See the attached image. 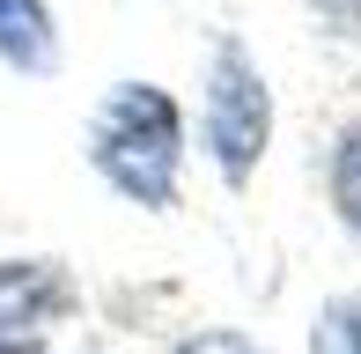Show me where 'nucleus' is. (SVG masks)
Instances as JSON below:
<instances>
[{"label":"nucleus","mask_w":361,"mask_h":354,"mask_svg":"<svg viewBox=\"0 0 361 354\" xmlns=\"http://www.w3.org/2000/svg\"><path fill=\"white\" fill-rule=\"evenodd\" d=\"M96 170L111 177V192L140 207H170L177 192V155H185V118H177L170 89L155 82H118L96 111V140H89Z\"/></svg>","instance_id":"obj_1"},{"label":"nucleus","mask_w":361,"mask_h":354,"mask_svg":"<svg viewBox=\"0 0 361 354\" xmlns=\"http://www.w3.org/2000/svg\"><path fill=\"white\" fill-rule=\"evenodd\" d=\"M207 140H214V163H221L228 185H243L258 170V155H266V140H273V96L236 44L207 74Z\"/></svg>","instance_id":"obj_2"},{"label":"nucleus","mask_w":361,"mask_h":354,"mask_svg":"<svg viewBox=\"0 0 361 354\" xmlns=\"http://www.w3.org/2000/svg\"><path fill=\"white\" fill-rule=\"evenodd\" d=\"M74 281L44 259H8L0 266V354H44L52 325L67 317Z\"/></svg>","instance_id":"obj_3"},{"label":"nucleus","mask_w":361,"mask_h":354,"mask_svg":"<svg viewBox=\"0 0 361 354\" xmlns=\"http://www.w3.org/2000/svg\"><path fill=\"white\" fill-rule=\"evenodd\" d=\"M0 59L23 67V74H44L59 59V37H52L44 0H0Z\"/></svg>","instance_id":"obj_4"},{"label":"nucleus","mask_w":361,"mask_h":354,"mask_svg":"<svg viewBox=\"0 0 361 354\" xmlns=\"http://www.w3.org/2000/svg\"><path fill=\"white\" fill-rule=\"evenodd\" d=\"M332 207H339V221L361 236V126L339 140V155H332Z\"/></svg>","instance_id":"obj_5"},{"label":"nucleus","mask_w":361,"mask_h":354,"mask_svg":"<svg viewBox=\"0 0 361 354\" xmlns=\"http://www.w3.org/2000/svg\"><path fill=\"white\" fill-rule=\"evenodd\" d=\"M324 354H361V310L354 303H339V310H324Z\"/></svg>","instance_id":"obj_6"},{"label":"nucleus","mask_w":361,"mask_h":354,"mask_svg":"<svg viewBox=\"0 0 361 354\" xmlns=\"http://www.w3.org/2000/svg\"><path fill=\"white\" fill-rule=\"evenodd\" d=\"M177 354H258V340H243V332H192Z\"/></svg>","instance_id":"obj_7"},{"label":"nucleus","mask_w":361,"mask_h":354,"mask_svg":"<svg viewBox=\"0 0 361 354\" xmlns=\"http://www.w3.org/2000/svg\"><path fill=\"white\" fill-rule=\"evenodd\" d=\"M324 8H339V15H361V0H324Z\"/></svg>","instance_id":"obj_8"}]
</instances>
